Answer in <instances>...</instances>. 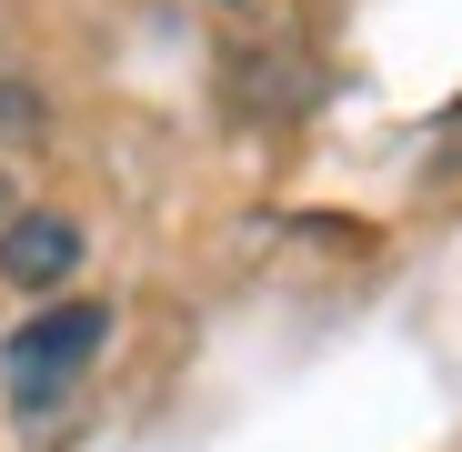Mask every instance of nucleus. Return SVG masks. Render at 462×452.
Instances as JSON below:
<instances>
[{
    "mask_svg": "<svg viewBox=\"0 0 462 452\" xmlns=\"http://www.w3.org/2000/svg\"><path fill=\"white\" fill-rule=\"evenodd\" d=\"M111 352V301H51L0 342V392L21 422H51L70 392L91 383V362Z\"/></svg>",
    "mask_w": 462,
    "mask_h": 452,
    "instance_id": "nucleus-1",
    "label": "nucleus"
},
{
    "mask_svg": "<svg viewBox=\"0 0 462 452\" xmlns=\"http://www.w3.org/2000/svg\"><path fill=\"white\" fill-rule=\"evenodd\" d=\"M91 232L70 211H11L0 221V281H21V291H60L70 272H81Z\"/></svg>",
    "mask_w": 462,
    "mask_h": 452,
    "instance_id": "nucleus-2",
    "label": "nucleus"
},
{
    "mask_svg": "<svg viewBox=\"0 0 462 452\" xmlns=\"http://www.w3.org/2000/svg\"><path fill=\"white\" fill-rule=\"evenodd\" d=\"M31 131H41V91L0 60V141H31Z\"/></svg>",
    "mask_w": 462,
    "mask_h": 452,
    "instance_id": "nucleus-3",
    "label": "nucleus"
},
{
    "mask_svg": "<svg viewBox=\"0 0 462 452\" xmlns=\"http://www.w3.org/2000/svg\"><path fill=\"white\" fill-rule=\"evenodd\" d=\"M11 211H21V201H11V171H0V221H11Z\"/></svg>",
    "mask_w": 462,
    "mask_h": 452,
    "instance_id": "nucleus-4",
    "label": "nucleus"
}]
</instances>
